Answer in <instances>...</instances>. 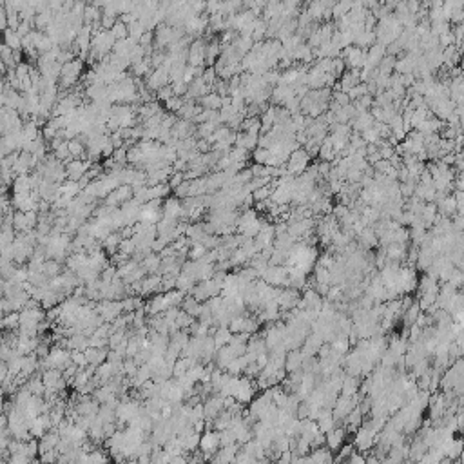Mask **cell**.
I'll return each mask as SVG.
<instances>
[{
  "label": "cell",
  "instance_id": "6",
  "mask_svg": "<svg viewBox=\"0 0 464 464\" xmlns=\"http://www.w3.org/2000/svg\"><path fill=\"white\" fill-rule=\"evenodd\" d=\"M439 450L444 453V459H450V460L460 459V453H462V450H464V439L453 435V437L448 439Z\"/></svg>",
  "mask_w": 464,
  "mask_h": 464
},
{
  "label": "cell",
  "instance_id": "5",
  "mask_svg": "<svg viewBox=\"0 0 464 464\" xmlns=\"http://www.w3.org/2000/svg\"><path fill=\"white\" fill-rule=\"evenodd\" d=\"M133 198H134L133 187H131V185H122V187H118L116 190H113V192L107 196V198H106V205L118 209V205L127 203L129 199H133Z\"/></svg>",
  "mask_w": 464,
  "mask_h": 464
},
{
  "label": "cell",
  "instance_id": "1",
  "mask_svg": "<svg viewBox=\"0 0 464 464\" xmlns=\"http://www.w3.org/2000/svg\"><path fill=\"white\" fill-rule=\"evenodd\" d=\"M379 441V433L376 430H372L370 426L365 423L361 428L355 432V437H354V446L357 448L359 451H368L374 448V444Z\"/></svg>",
  "mask_w": 464,
  "mask_h": 464
},
{
  "label": "cell",
  "instance_id": "3",
  "mask_svg": "<svg viewBox=\"0 0 464 464\" xmlns=\"http://www.w3.org/2000/svg\"><path fill=\"white\" fill-rule=\"evenodd\" d=\"M91 167H93V162H89V160H71L69 164H66L67 180L80 181L87 174V171Z\"/></svg>",
  "mask_w": 464,
  "mask_h": 464
},
{
  "label": "cell",
  "instance_id": "14",
  "mask_svg": "<svg viewBox=\"0 0 464 464\" xmlns=\"http://www.w3.org/2000/svg\"><path fill=\"white\" fill-rule=\"evenodd\" d=\"M359 390V381L354 376H346L343 379V386H341V395H348V397H354L355 392Z\"/></svg>",
  "mask_w": 464,
  "mask_h": 464
},
{
  "label": "cell",
  "instance_id": "23",
  "mask_svg": "<svg viewBox=\"0 0 464 464\" xmlns=\"http://www.w3.org/2000/svg\"><path fill=\"white\" fill-rule=\"evenodd\" d=\"M183 181H185V176H183V173H176V171H174L173 176H171V180H169V187L174 190V189H178V187H180Z\"/></svg>",
  "mask_w": 464,
  "mask_h": 464
},
{
  "label": "cell",
  "instance_id": "12",
  "mask_svg": "<svg viewBox=\"0 0 464 464\" xmlns=\"http://www.w3.org/2000/svg\"><path fill=\"white\" fill-rule=\"evenodd\" d=\"M84 354H85V357H87V363H89V365H93V367L104 365V361L109 357V354H107L106 350H102V348H91V346L85 350Z\"/></svg>",
  "mask_w": 464,
  "mask_h": 464
},
{
  "label": "cell",
  "instance_id": "11",
  "mask_svg": "<svg viewBox=\"0 0 464 464\" xmlns=\"http://www.w3.org/2000/svg\"><path fill=\"white\" fill-rule=\"evenodd\" d=\"M198 102L203 109H211V111H220L221 107H223V98H221L216 91L205 94L203 98H199Z\"/></svg>",
  "mask_w": 464,
  "mask_h": 464
},
{
  "label": "cell",
  "instance_id": "18",
  "mask_svg": "<svg viewBox=\"0 0 464 464\" xmlns=\"http://www.w3.org/2000/svg\"><path fill=\"white\" fill-rule=\"evenodd\" d=\"M270 150L269 149H263V147H257V149H254V152H252V158H254V164L257 165H267V162L270 160Z\"/></svg>",
  "mask_w": 464,
  "mask_h": 464
},
{
  "label": "cell",
  "instance_id": "15",
  "mask_svg": "<svg viewBox=\"0 0 464 464\" xmlns=\"http://www.w3.org/2000/svg\"><path fill=\"white\" fill-rule=\"evenodd\" d=\"M236 457V446H227L223 450H220V453L216 455V462L218 464H232Z\"/></svg>",
  "mask_w": 464,
  "mask_h": 464
},
{
  "label": "cell",
  "instance_id": "21",
  "mask_svg": "<svg viewBox=\"0 0 464 464\" xmlns=\"http://www.w3.org/2000/svg\"><path fill=\"white\" fill-rule=\"evenodd\" d=\"M17 327H20V314H18V312H11V314L6 316L4 328H8V330H15Z\"/></svg>",
  "mask_w": 464,
  "mask_h": 464
},
{
  "label": "cell",
  "instance_id": "20",
  "mask_svg": "<svg viewBox=\"0 0 464 464\" xmlns=\"http://www.w3.org/2000/svg\"><path fill=\"white\" fill-rule=\"evenodd\" d=\"M183 104H185V98H180V96H173L171 100H167L165 102V109L167 111H171L173 115H176L178 111L183 107Z\"/></svg>",
  "mask_w": 464,
  "mask_h": 464
},
{
  "label": "cell",
  "instance_id": "24",
  "mask_svg": "<svg viewBox=\"0 0 464 464\" xmlns=\"http://www.w3.org/2000/svg\"><path fill=\"white\" fill-rule=\"evenodd\" d=\"M256 464H274V462H269V460H257ZM276 464H278V462H276Z\"/></svg>",
  "mask_w": 464,
  "mask_h": 464
},
{
  "label": "cell",
  "instance_id": "8",
  "mask_svg": "<svg viewBox=\"0 0 464 464\" xmlns=\"http://www.w3.org/2000/svg\"><path fill=\"white\" fill-rule=\"evenodd\" d=\"M199 444H201V450H203L205 453H214V451L218 450V446L221 444V433H216V432L205 433L203 437H201V441H199Z\"/></svg>",
  "mask_w": 464,
  "mask_h": 464
},
{
  "label": "cell",
  "instance_id": "9",
  "mask_svg": "<svg viewBox=\"0 0 464 464\" xmlns=\"http://www.w3.org/2000/svg\"><path fill=\"white\" fill-rule=\"evenodd\" d=\"M13 194H29L33 190V181H31V174H24V176H17L13 181Z\"/></svg>",
  "mask_w": 464,
  "mask_h": 464
},
{
  "label": "cell",
  "instance_id": "16",
  "mask_svg": "<svg viewBox=\"0 0 464 464\" xmlns=\"http://www.w3.org/2000/svg\"><path fill=\"white\" fill-rule=\"evenodd\" d=\"M229 158L232 164H241L247 165V158H248V150L241 149V147H234V149L229 152Z\"/></svg>",
  "mask_w": 464,
  "mask_h": 464
},
{
  "label": "cell",
  "instance_id": "10",
  "mask_svg": "<svg viewBox=\"0 0 464 464\" xmlns=\"http://www.w3.org/2000/svg\"><path fill=\"white\" fill-rule=\"evenodd\" d=\"M257 143H260V134H252V133H238V138H236V147H241L245 150H250V149H257Z\"/></svg>",
  "mask_w": 464,
  "mask_h": 464
},
{
  "label": "cell",
  "instance_id": "4",
  "mask_svg": "<svg viewBox=\"0 0 464 464\" xmlns=\"http://www.w3.org/2000/svg\"><path fill=\"white\" fill-rule=\"evenodd\" d=\"M169 82H171V78H169V71L165 67L152 69V73L145 78V85L149 87V91H152V93H158L162 87H167Z\"/></svg>",
  "mask_w": 464,
  "mask_h": 464
},
{
  "label": "cell",
  "instance_id": "25",
  "mask_svg": "<svg viewBox=\"0 0 464 464\" xmlns=\"http://www.w3.org/2000/svg\"><path fill=\"white\" fill-rule=\"evenodd\" d=\"M459 460H460V462H464V450H462V453H460V459Z\"/></svg>",
  "mask_w": 464,
  "mask_h": 464
},
{
  "label": "cell",
  "instance_id": "22",
  "mask_svg": "<svg viewBox=\"0 0 464 464\" xmlns=\"http://www.w3.org/2000/svg\"><path fill=\"white\" fill-rule=\"evenodd\" d=\"M173 96H174V93H173V87H171V85L162 87L158 93H156V98H158L160 102H167V100H171Z\"/></svg>",
  "mask_w": 464,
  "mask_h": 464
},
{
  "label": "cell",
  "instance_id": "17",
  "mask_svg": "<svg viewBox=\"0 0 464 464\" xmlns=\"http://www.w3.org/2000/svg\"><path fill=\"white\" fill-rule=\"evenodd\" d=\"M67 147H69V152H71V156L75 160L82 158V156H85V145L82 142H80L78 138H75V140H71V142H67Z\"/></svg>",
  "mask_w": 464,
  "mask_h": 464
},
{
  "label": "cell",
  "instance_id": "13",
  "mask_svg": "<svg viewBox=\"0 0 464 464\" xmlns=\"http://www.w3.org/2000/svg\"><path fill=\"white\" fill-rule=\"evenodd\" d=\"M4 44L11 47L13 51H20L22 49V38L15 29H6L4 31Z\"/></svg>",
  "mask_w": 464,
  "mask_h": 464
},
{
  "label": "cell",
  "instance_id": "19",
  "mask_svg": "<svg viewBox=\"0 0 464 464\" xmlns=\"http://www.w3.org/2000/svg\"><path fill=\"white\" fill-rule=\"evenodd\" d=\"M111 33H113V36H115L116 40H124V38H127L129 36V29H127V26H125L122 20L118 18V22L115 24V27L111 29Z\"/></svg>",
  "mask_w": 464,
  "mask_h": 464
},
{
  "label": "cell",
  "instance_id": "2",
  "mask_svg": "<svg viewBox=\"0 0 464 464\" xmlns=\"http://www.w3.org/2000/svg\"><path fill=\"white\" fill-rule=\"evenodd\" d=\"M308 162H310V156L303 147L294 150L287 162V173L290 174V176H297V174L301 176V174H305L306 167H308Z\"/></svg>",
  "mask_w": 464,
  "mask_h": 464
},
{
  "label": "cell",
  "instance_id": "7",
  "mask_svg": "<svg viewBox=\"0 0 464 464\" xmlns=\"http://www.w3.org/2000/svg\"><path fill=\"white\" fill-rule=\"evenodd\" d=\"M346 433H348V430H346L345 426H336L334 430H330V432L327 433V437H325V442H327L328 450L339 451L346 441Z\"/></svg>",
  "mask_w": 464,
  "mask_h": 464
}]
</instances>
